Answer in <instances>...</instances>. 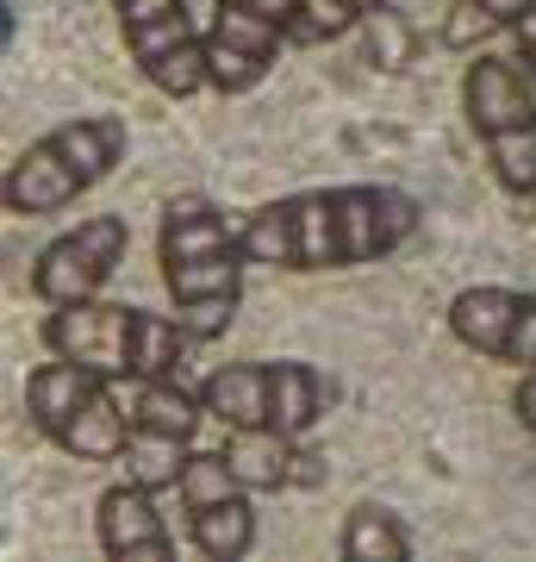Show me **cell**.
<instances>
[{
	"instance_id": "obj_5",
	"label": "cell",
	"mask_w": 536,
	"mask_h": 562,
	"mask_svg": "<svg viewBox=\"0 0 536 562\" xmlns=\"http://www.w3.org/2000/svg\"><path fill=\"white\" fill-rule=\"evenodd\" d=\"M25 413L62 457L76 462H119L125 443H132V419L119 406V387L69 357L38 362L25 375Z\"/></svg>"
},
{
	"instance_id": "obj_20",
	"label": "cell",
	"mask_w": 536,
	"mask_h": 562,
	"mask_svg": "<svg viewBox=\"0 0 536 562\" xmlns=\"http://www.w3.org/2000/svg\"><path fill=\"white\" fill-rule=\"evenodd\" d=\"M512 406H517V425H524V431L536 438V369H524V382H517Z\"/></svg>"
},
{
	"instance_id": "obj_17",
	"label": "cell",
	"mask_w": 536,
	"mask_h": 562,
	"mask_svg": "<svg viewBox=\"0 0 536 562\" xmlns=\"http://www.w3.org/2000/svg\"><path fill=\"white\" fill-rule=\"evenodd\" d=\"M536 0H449V20H443V44L449 50H475L493 32H512Z\"/></svg>"
},
{
	"instance_id": "obj_9",
	"label": "cell",
	"mask_w": 536,
	"mask_h": 562,
	"mask_svg": "<svg viewBox=\"0 0 536 562\" xmlns=\"http://www.w3.org/2000/svg\"><path fill=\"white\" fill-rule=\"evenodd\" d=\"M125 250H132L125 220L94 213V220H81L76 232H62V238H50L38 250V262H32V294H38L44 306L94 301L100 288L113 281V269L125 262Z\"/></svg>"
},
{
	"instance_id": "obj_8",
	"label": "cell",
	"mask_w": 536,
	"mask_h": 562,
	"mask_svg": "<svg viewBox=\"0 0 536 562\" xmlns=\"http://www.w3.org/2000/svg\"><path fill=\"white\" fill-rule=\"evenodd\" d=\"M299 0H219L206 25V76L219 94H250L275 69L281 44H294Z\"/></svg>"
},
{
	"instance_id": "obj_4",
	"label": "cell",
	"mask_w": 536,
	"mask_h": 562,
	"mask_svg": "<svg viewBox=\"0 0 536 562\" xmlns=\"http://www.w3.org/2000/svg\"><path fill=\"white\" fill-rule=\"evenodd\" d=\"M125 132L119 113H81V120L44 132L38 144H25L20 157L0 176V201L13 220H50L62 206H76L81 194H94L100 181L125 162Z\"/></svg>"
},
{
	"instance_id": "obj_15",
	"label": "cell",
	"mask_w": 536,
	"mask_h": 562,
	"mask_svg": "<svg viewBox=\"0 0 536 562\" xmlns=\"http://www.w3.org/2000/svg\"><path fill=\"white\" fill-rule=\"evenodd\" d=\"M187 538H194V550L206 562H243L256 550V506H250V494H231L219 506L187 513Z\"/></svg>"
},
{
	"instance_id": "obj_14",
	"label": "cell",
	"mask_w": 536,
	"mask_h": 562,
	"mask_svg": "<svg viewBox=\"0 0 536 562\" xmlns=\"http://www.w3.org/2000/svg\"><path fill=\"white\" fill-rule=\"evenodd\" d=\"M113 387H119V406H125V419H132V431H157V438L194 443L199 419H206L199 387L187 394L175 375H125V382H113Z\"/></svg>"
},
{
	"instance_id": "obj_2",
	"label": "cell",
	"mask_w": 536,
	"mask_h": 562,
	"mask_svg": "<svg viewBox=\"0 0 536 562\" xmlns=\"http://www.w3.org/2000/svg\"><path fill=\"white\" fill-rule=\"evenodd\" d=\"M157 262L162 288L175 301V319L199 344L225 338L243 306V269H250L238 220L213 194H175L157 225Z\"/></svg>"
},
{
	"instance_id": "obj_12",
	"label": "cell",
	"mask_w": 536,
	"mask_h": 562,
	"mask_svg": "<svg viewBox=\"0 0 536 562\" xmlns=\"http://www.w3.org/2000/svg\"><path fill=\"white\" fill-rule=\"evenodd\" d=\"M225 457L243 475L250 494H281V487H318L324 482V462L312 450H299V438L269 431V425H243L225 438Z\"/></svg>"
},
{
	"instance_id": "obj_11",
	"label": "cell",
	"mask_w": 536,
	"mask_h": 562,
	"mask_svg": "<svg viewBox=\"0 0 536 562\" xmlns=\"http://www.w3.org/2000/svg\"><path fill=\"white\" fill-rule=\"evenodd\" d=\"M94 538L113 562H169L175 557V538H169V525L157 513V487L132 482V475L100 494Z\"/></svg>"
},
{
	"instance_id": "obj_1",
	"label": "cell",
	"mask_w": 536,
	"mask_h": 562,
	"mask_svg": "<svg viewBox=\"0 0 536 562\" xmlns=\"http://www.w3.org/2000/svg\"><path fill=\"white\" fill-rule=\"evenodd\" d=\"M418 225H424V206L406 188L343 181V188H306V194L250 206L238 232L250 262L318 276V269H362V262L394 257L399 244L418 238Z\"/></svg>"
},
{
	"instance_id": "obj_21",
	"label": "cell",
	"mask_w": 536,
	"mask_h": 562,
	"mask_svg": "<svg viewBox=\"0 0 536 562\" xmlns=\"http://www.w3.org/2000/svg\"><path fill=\"white\" fill-rule=\"evenodd\" d=\"M512 32H517V57H524V69L536 76V7H531V13H524L517 25H512Z\"/></svg>"
},
{
	"instance_id": "obj_13",
	"label": "cell",
	"mask_w": 536,
	"mask_h": 562,
	"mask_svg": "<svg viewBox=\"0 0 536 562\" xmlns=\"http://www.w3.org/2000/svg\"><path fill=\"white\" fill-rule=\"evenodd\" d=\"M206 419H219L225 431L243 425H269L281 431V362H225L199 382Z\"/></svg>"
},
{
	"instance_id": "obj_6",
	"label": "cell",
	"mask_w": 536,
	"mask_h": 562,
	"mask_svg": "<svg viewBox=\"0 0 536 562\" xmlns=\"http://www.w3.org/2000/svg\"><path fill=\"white\" fill-rule=\"evenodd\" d=\"M461 106L475 125L487 169L505 194H536V76L524 57H475L461 76Z\"/></svg>"
},
{
	"instance_id": "obj_19",
	"label": "cell",
	"mask_w": 536,
	"mask_h": 562,
	"mask_svg": "<svg viewBox=\"0 0 536 562\" xmlns=\"http://www.w3.org/2000/svg\"><path fill=\"white\" fill-rule=\"evenodd\" d=\"M125 457H132V482L175 487L181 482V462H187V443H181V438H157V431H132Z\"/></svg>"
},
{
	"instance_id": "obj_7",
	"label": "cell",
	"mask_w": 536,
	"mask_h": 562,
	"mask_svg": "<svg viewBox=\"0 0 536 562\" xmlns=\"http://www.w3.org/2000/svg\"><path fill=\"white\" fill-rule=\"evenodd\" d=\"M119 13V38L138 63V76L169 94V101H187L199 88H213L206 76V32H194L187 20V0H113Z\"/></svg>"
},
{
	"instance_id": "obj_16",
	"label": "cell",
	"mask_w": 536,
	"mask_h": 562,
	"mask_svg": "<svg viewBox=\"0 0 536 562\" xmlns=\"http://www.w3.org/2000/svg\"><path fill=\"white\" fill-rule=\"evenodd\" d=\"M338 557L343 562H406L412 557V531L387 513V506L362 501L350 519H343V538H338Z\"/></svg>"
},
{
	"instance_id": "obj_10",
	"label": "cell",
	"mask_w": 536,
	"mask_h": 562,
	"mask_svg": "<svg viewBox=\"0 0 536 562\" xmlns=\"http://www.w3.org/2000/svg\"><path fill=\"white\" fill-rule=\"evenodd\" d=\"M449 331L487 362H512V369H536V301L499 281L461 288L449 301Z\"/></svg>"
},
{
	"instance_id": "obj_18",
	"label": "cell",
	"mask_w": 536,
	"mask_h": 562,
	"mask_svg": "<svg viewBox=\"0 0 536 562\" xmlns=\"http://www.w3.org/2000/svg\"><path fill=\"white\" fill-rule=\"evenodd\" d=\"M380 0H299L294 13V44H338L343 32H356Z\"/></svg>"
},
{
	"instance_id": "obj_3",
	"label": "cell",
	"mask_w": 536,
	"mask_h": 562,
	"mask_svg": "<svg viewBox=\"0 0 536 562\" xmlns=\"http://www.w3.org/2000/svg\"><path fill=\"white\" fill-rule=\"evenodd\" d=\"M194 331L181 319L144 313V306H113V301H76L44 313V350L94 369L106 382L125 375H181V362L194 350Z\"/></svg>"
}]
</instances>
